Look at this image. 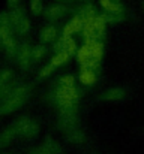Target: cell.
I'll return each mask as SVG.
<instances>
[{"label":"cell","instance_id":"e0dca14e","mask_svg":"<svg viewBox=\"0 0 144 154\" xmlns=\"http://www.w3.org/2000/svg\"><path fill=\"white\" fill-rule=\"evenodd\" d=\"M30 27H32V24H30V20L27 18V15L26 17H23L15 26H14V30L18 33V35H27L29 32H30Z\"/></svg>","mask_w":144,"mask_h":154},{"label":"cell","instance_id":"4316f807","mask_svg":"<svg viewBox=\"0 0 144 154\" xmlns=\"http://www.w3.org/2000/svg\"><path fill=\"white\" fill-rule=\"evenodd\" d=\"M14 87H12V84H0V100H3L9 93H11V90H12Z\"/></svg>","mask_w":144,"mask_h":154},{"label":"cell","instance_id":"4fadbf2b","mask_svg":"<svg viewBox=\"0 0 144 154\" xmlns=\"http://www.w3.org/2000/svg\"><path fill=\"white\" fill-rule=\"evenodd\" d=\"M65 14H66V8H65V6H62V5H53V6H48L47 9L44 11L45 18L50 20V21L60 20Z\"/></svg>","mask_w":144,"mask_h":154},{"label":"cell","instance_id":"44dd1931","mask_svg":"<svg viewBox=\"0 0 144 154\" xmlns=\"http://www.w3.org/2000/svg\"><path fill=\"white\" fill-rule=\"evenodd\" d=\"M15 75H14V70L12 69H2L0 70V84H12Z\"/></svg>","mask_w":144,"mask_h":154},{"label":"cell","instance_id":"7c38bea8","mask_svg":"<svg viewBox=\"0 0 144 154\" xmlns=\"http://www.w3.org/2000/svg\"><path fill=\"white\" fill-rule=\"evenodd\" d=\"M99 3L108 14H125L122 0H99Z\"/></svg>","mask_w":144,"mask_h":154},{"label":"cell","instance_id":"30bf717a","mask_svg":"<svg viewBox=\"0 0 144 154\" xmlns=\"http://www.w3.org/2000/svg\"><path fill=\"white\" fill-rule=\"evenodd\" d=\"M56 51H66L69 54L77 52V45H75V41L72 39V36L62 35V38L59 39V42L56 45Z\"/></svg>","mask_w":144,"mask_h":154},{"label":"cell","instance_id":"9c48e42d","mask_svg":"<svg viewBox=\"0 0 144 154\" xmlns=\"http://www.w3.org/2000/svg\"><path fill=\"white\" fill-rule=\"evenodd\" d=\"M15 136H18V133H17V129L14 124L3 129L0 132V148H6L8 145H11L12 141L15 139Z\"/></svg>","mask_w":144,"mask_h":154},{"label":"cell","instance_id":"d4e9b609","mask_svg":"<svg viewBox=\"0 0 144 154\" xmlns=\"http://www.w3.org/2000/svg\"><path fill=\"white\" fill-rule=\"evenodd\" d=\"M54 70H56V69H54V67H53V66H51V64L48 63L47 66H44V67H42V69L39 70L38 76H39L41 79H44V78H48V76H50V75H51V73H53Z\"/></svg>","mask_w":144,"mask_h":154},{"label":"cell","instance_id":"f546056e","mask_svg":"<svg viewBox=\"0 0 144 154\" xmlns=\"http://www.w3.org/2000/svg\"><path fill=\"white\" fill-rule=\"evenodd\" d=\"M0 154H11V153H8V151H3V153H0Z\"/></svg>","mask_w":144,"mask_h":154},{"label":"cell","instance_id":"ac0fdd59","mask_svg":"<svg viewBox=\"0 0 144 154\" xmlns=\"http://www.w3.org/2000/svg\"><path fill=\"white\" fill-rule=\"evenodd\" d=\"M107 18L105 15H96L95 18V30H96V35H98V39H101L104 35H105V29H107Z\"/></svg>","mask_w":144,"mask_h":154},{"label":"cell","instance_id":"603a6c76","mask_svg":"<svg viewBox=\"0 0 144 154\" xmlns=\"http://www.w3.org/2000/svg\"><path fill=\"white\" fill-rule=\"evenodd\" d=\"M44 2L42 0H30V12L33 15H41L44 12Z\"/></svg>","mask_w":144,"mask_h":154},{"label":"cell","instance_id":"9a60e30c","mask_svg":"<svg viewBox=\"0 0 144 154\" xmlns=\"http://www.w3.org/2000/svg\"><path fill=\"white\" fill-rule=\"evenodd\" d=\"M80 81L84 85H93L96 82V72L95 69H87V67H81L80 72Z\"/></svg>","mask_w":144,"mask_h":154},{"label":"cell","instance_id":"8fae6325","mask_svg":"<svg viewBox=\"0 0 144 154\" xmlns=\"http://www.w3.org/2000/svg\"><path fill=\"white\" fill-rule=\"evenodd\" d=\"M65 138H66V141H68V142L75 144V145L84 144V142L87 141V135H86V132H84V130H81L80 127H75V129H72L71 132L65 133Z\"/></svg>","mask_w":144,"mask_h":154},{"label":"cell","instance_id":"f1b7e54d","mask_svg":"<svg viewBox=\"0 0 144 154\" xmlns=\"http://www.w3.org/2000/svg\"><path fill=\"white\" fill-rule=\"evenodd\" d=\"M20 2H21V0H6V3H8V6H9L11 9L18 8V6H20Z\"/></svg>","mask_w":144,"mask_h":154},{"label":"cell","instance_id":"ba28073f","mask_svg":"<svg viewBox=\"0 0 144 154\" xmlns=\"http://www.w3.org/2000/svg\"><path fill=\"white\" fill-rule=\"evenodd\" d=\"M83 27H84V21H83V18L80 17V15H75L65 27H63V35L65 36H72L74 33H78V32H81L83 30Z\"/></svg>","mask_w":144,"mask_h":154},{"label":"cell","instance_id":"8992f818","mask_svg":"<svg viewBox=\"0 0 144 154\" xmlns=\"http://www.w3.org/2000/svg\"><path fill=\"white\" fill-rule=\"evenodd\" d=\"M17 61H18V66L26 70L30 67V64L33 63L32 60V47L29 44H23L18 50V54H17Z\"/></svg>","mask_w":144,"mask_h":154},{"label":"cell","instance_id":"3957f363","mask_svg":"<svg viewBox=\"0 0 144 154\" xmlns=\"http://www.w3.org/2000/svg\"><path fill=\"white\" fill-rule=\"evenodd\" d=\"M14 126L17 129L18 136H21V138L30 139V138H35L39 133V123L29 115H23V117L17 118Z\"/></svg>","mask_w":144,"mask_h":154},{"label":"cell","instance_id":"6da1fadb","mask_svg":"<svg viewBox=\"0 0 144 154\" xmlns=\"http://www.w3.org/2000/svg\"><path fill=\"white\" fill-rule=\"evenodd\" d=\"M32 94L30 85H18L11 90V93L0 102V115H9L24 106Z\"/></svg>","mask_w":144,"mask_h":154},{"label":"cell","instance_id":"cb8c5ba5","mask_svg":"<svg viewBox=\"0 0 144 154\" xmlns=\"http://www.w3.org/2000/svg\"><path fill=\"white\" fill-rule=\"evenodd\" d=\"M12 27H9V26H0V44L6 39V38H9V36H12Z\"/></svg>","mask_w":144,"mask_h":154},{"label":"cell","instance_id":"2e32d148","mask_svg":"<svg viewBox=\"0 0 144 154\" xmlns=\"http://www.w3.org/2000/svg\"><path fill=\"white\" fill-rule=\"evenodd\" d=\"M69 57H71V54L66 51H57V54L54 55V57H51V60H50V64L54 67V69H57V67H60V66H63L68 60H69Z\"/></svg>","mask_w":144,"mask_h":154},{"label":"cell","instance_id":"4dcf8cb0","mask_svg":"<svg viewBox=\"0 0 144 154\" xmlns=\"http://www.w3.org/2000/svg\"><path fill=\"white\" fill-rule=\"evenodd\" d=\"M59 2H63V0H59Z\"/></svg>","mask_w":144,"mask_h":154},{"label":"cell","instance_id":"7a4b0ae2","mask_svg":"<svg viewBox=\"0 0 144 154\" xmlns=\"http://www.w3.org/2000/svg\"><path fill=\"white\" fill-rule=\"evenodd\" d=\"M53 97H54V102L56 106H60V105H75L78 102V90L75 85H59L56 87V90L53 91Z\"/></svg>","mask_w":144,"mask_h":154},{"label":"cell","instance_id":"5bb4252c","mask_svg":"<svg viewBox=\"0 0 144 154\" xmlns=\"http://www.w3.org/2000/svg\"><path fill=\"white\" fill-rule=\"evenodd\" d=\"M56 38H57V29H56L54 26H51V24L45 26V27L41 30V33H39V39H41L42 44H50V42H53Z\"/></svg>","mask_w":144,"mask_h":154},{"label":"cell","instance_id":"5b68a950","mask_svg":"<svg viewBox=\"0 0 144 154\" xmlns=\"http://www.w3.org/2000/svg\"><path fill=\"white\" fill-rule=\"evenodd\" d=\"M56 126L60 132L68 133L72 129L78 127V115L77 114H59Z\"/></svg>","mask_w":144,"mask_h":154},{"label":"cell","instance_id":"277c9868","mask_svg":"<svg viewBox=\"0 0 144 154\" xmlns=\"http://www.w3.org/2000/svg\"><path fill=\"white\" fill-rule=\"evenodd\" d=\"M77 60H78V63L83 67H87V69H98L99 64H101V61L96 60L95 57H93V54H92V51H90V48H89L87 44H84L77 51Z\"/></svg>","mask_w":144,"mask_h":154},{"label":"cell","instance_id":"484cf974","mask_svg":"<svg viewBox=\"0 0 144 154\" xmlns=\"http://www.w3.org/2000/svg\"><path fill=\"white\" fill-rule=\"evenodd\" d=\"M59 85H75V78L72 76V75H63L60 79H59V82H57Z\"/></svg>","mask_w":144,"mask_h":154},{"label":"cell","instance_id":"52a82bcc","mask_svg":"<svg viewBox=\"0 0 144 154\" xmlns=\"http://www.w3.org/2000/svg\"><path fill=\"white\" fill-rule=\"evenodd\" d=\"M126 90L122 87H111L101 94V99L105 102H120L126 97Z\"/></svg>","mask_w":144,"mask_h":154},{"label":"cell","instance_id":"ffe728a7","mask_svg":"<svg viewBox=\"0 0 144 154\" xmlns=\"http://www.w3.org/2000/svg\"><path fill=\"white\" fill-rule=\"evenodd\" d=\"M78 15L83 18V21H89V20H93L96 17V11L92 5H87V6H83L81 8V11H80Z\"/></svg>","mask_w":144,"mask_h":154},{"label":"cell","instance_id":"7402d4cb","mask_svg":"<svg viewBox=\"0 0 144 154\" xmlns=\"http://www.w3.org/2000/svg\"><path fill=\"white\" fill-rule=\"evenodd\" d=\"M45 52H47V48L44 45H36L32 48V60L33 61H39L45 57Z\"/></svg>","mask_w":144,"mask_h":154},{"label":"cell","instance_id":"d6986e66","mask_svg":"<svg viewBox=\"0 0 144 154\" xmlns=\"http://www.w3.org/2000/svg\"><path fill=\"white\" fill-rule=\"evenodd\" d=\"M45 148H47L48 151L51 154H62V147H60V144L57 142V141H54L51 136H47L45 139H44V144H42Z\"/></svg>","mask_w":144,"mask_h":154},{"label":"cell","instance_id":"83f0119b","mask_svg":"<svg viewBox=\"0 0 144 154\" xmlns=\"http://www.w3.org/2000/svg\"><path fill=\"white\" fill-rule=\"evenodd\" d=\"M29 154H51V153L48 151L44 145H39V147H35V148H32Z\"/></svg>","mask_w":144,"mask_h":154}]
</instances>
